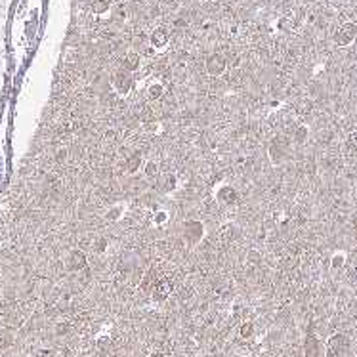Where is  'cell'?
<instances>
[{
	"label": "cell",
	"mask_w": 357,
	"mask_h": 357,
	"mask_svg": "<svg viewBox=\"0 0 357 357\" xmlns=\"http://www.w3.org/2000/svg\"><path fill=\"white\" fill-rule=\"evenodd\" d=\"M348 346H350V342L344 335L330 336L327 342V357H340L344 351L348 350Z\"/></svg>",
	"instance_id": "1"
},
{
	"label": "cell",
	"mask_w": 357,
	"mask_h": 357,
	"mask_svg": "<svg viewBox=\"0 0 357 357\" xmlns=\"http://www.w3.org/2000/svg\"><path fill=\"white\" fill-rule=\"evenodd\" d=\"M227 69V59L222 54H212L206 59V73L212 77H220L224 75V71Z\"/></svg>",
	"instance_id": "2"
},
{
	"label": "cell",
	"mask_w": 357,
	"mask_h": 357,
	"mask_svg": "<svg viewBox=\"0 0 357 357\" xmlns=\"http://www.w3.org/2000/svg\"><path fill=\"white\" fill-rule=\"evenodd\" d=\"M203 233H204V227L199 220H189V222H185V226H183V235H185V239L189 241V243H199V241L203 239Z\"/></svg>",
	"instance_id": "3"
},
{
	"label": "cell",
	"mask_w": 357,
	"mask_h": 357,
	"mask_svg": "<svg viewBox=\"0 0 357 357\" xmlns=\"http://www.w3.org/2000/svg\"><path fill=\"white\" fill-rule=\"evenodd\" d=\"M357 35V27L355 25H351V23H348V25H344L342 29L336 33V44L338 46H348V44L355 38Z\"/></svg>",
	"instance_id": "4"
},
{
	"label": "cell",
	"mask_w": 357,
	"mask_h": 357,
	"mask_svg": "<svg viewBox=\"0 0 357 357\" xmlns=\"http://www.w3.org/2000/svg\"><path fill=\"white\" fill-rule=\"evenodd\" d=\"M170 292H172V283L168 281V279H159L155 287L151 289V294H153L155 300H164L170 296Z\"/></svg>",
	"instance_id": "5"
},
{
	"label": "cell",
	"mask_w": 357,
	"mask_h": 357,
	"mask_svg": "<svg viewBox=\"0 0 357 357\" xmlns=\"http://www.w3.org/2000/svg\"><path fill=\"white\" fill-rule=\"evenodd\" d=\"M151 46L153 48H164L168 44V40H170V33H168V29H164V27H159V29H155L153 33H151Z\"/></svg>",
	"instance_id": "6"
},
{
	"label": "cell",
	"mask_w": 357,
	"mask_h": 357,
	"mask_svg": "<svg viewBox=\"0 0 357 357\" xmlns=\"http://www.w3.org/2000/svg\"><path fill=\"white\" fill-rule=\"evenodd\" d=\"M306 357H319L321 355V344L317 340V336H314L312 332L306 336Z\"/></svg>",
	"instance_id": "7"
},
{
	"label": "cell",
	"mask_w": 357,
	"mask_h": 357,
	"mask_svg": "<svg viewBox=\"0 0 357 357\" xmlns=\"http://www.w3.org/2000/svg\"><path fill=\"white\" fill-rule=\"evenodd\" d=\"M86 266V254L82 252V250H73L71 252V256H69V268L73 271H79V270H82Z\"/></svg>",
	"instance_id": "8"
},
{
	"label": "cell",
	"mask_w": 357,
	"mask_h": 357,
	"mask_svg": "<svg viewBox=\"0 0 357 357\" xmlns=\"http://www.w3.org/2000/svg\"><path fill=\"white\" fill-rule=\"evenodd\" d=\"M113 80H115V86H117V90L121 92V94H128V92H130L132 79L126 73H117Z\"/></svg>",
	"instance_id": "9"
},
{
	"label": "cell",
	"mask_w": 357,
	"mask_h": 357,
	"mask_svg": "<svg viewBox=\"0 0 357 357\" xmlns=\"http://www.w3.org/2000/svg\"><path fill=\"white\" fill-rule=\"evenodd\" d=\"M218 201L224 204H233L235 201H237V191H235L231 185H224V187L218 191Z\"/></svg>",
	"instance_id": "10"
},
{
	"label": "cell",
	"mask_w": 357,
	"mask_h": 357,
	"mask_svg": "<svg viewBox=\"0 0 357 357\" xmlns=\"http://www.w3.org/2000/svg\"><path fill=\"white\" fill-rule=\"evenodd\" d=\"M123 65L126 71H136V69L139 67V54H136V52H128L126 58H124V61H123Z\"/></svg>",
	"instance_id": "11"
},
{
	"label": "cell",
	"mask_w": 357,
	"mask_h": 357,
	"mask_svg": "<svg viewBox=\"0 0 357 357\" xmlns=\"http://www.w3.org/2000/svg\"><path fill=\"white\" fill-rule=\"evenodd\" d=\"M139 162H141V155L139 153H134L130 157V159L126 160V172H130V174H134L136 170L139 168Z\"/></svg>",
	"instance_id": "12"
},
{
	"label": "cell",
	"mask_w": 357,
	"mask_h": 357,
	"mask_svg": "<svg viewBox=\"0 0 357 357\" xmlns=\"http://www.w3.org/2000/svg\"><path fill=\"white\" fill-rule=\"evenodd\" d=\"M107 10H109V0H94V2H92V12H94L96 15L105 14Z\"/></svg>",
	"instance_id": "13"
},
{
	"label": "cell",
	"mask_w": 357,
	"mask_h": 357,
	"mask_svg": "<svg viewBox=\"0 0 357 357\" xmlns=\"http://www.w3.org/2000/svg\"><path fill=\"white\" fill-rule=\"evenodd\" d=\"M174 187H176V178L172 174L164 176L159 183V189H162V191H172Z\"/></svg>",
	"instance_id": "14"
},
{
	"label": "cell",
	"mask_w": 357,
	"mask_h": 357,
	"mask_svg": "<svg viewBox=\"0 0 357 357\" xmlns=\"http://www.w3.org/2000/svg\"><path fill=\"white\" fill-rule=\"evenodd\" d=\"M252 335H254V323L247 321V323H243V325L239 327V336H241V338H250Z\"/></svg>",
	"instance_id": "15"
},
{
	"label": "cell",
	"mask_w": 357,
	"mask_h": 357,
	"mask_svg": "<svg viewBox=\"0 0 357 357\" xmlns=\"http://www.w3.org/2000/svg\"><path fill=\"white\" fill-rule=\"evenodd\" d=\"M162 94H164L162 84H151V86H149V98H151V100H160Z\"/></svg>",
	"instance_id": "16"
},
{
	"label": "cell",
	"mask_w": 357,
	"mask_h": 357,
	"mask_svg": "<svg viewBox=\"0 0 357 357\" xmlns=\"http://www.w3.org/2000/svg\"><path fill=\"white\" fill-rule=\"evenodd\" d=\"M157 281H159V279H155V271H149L146 275V279H144V283H141V289H144V291H147V289L151 291Z\"/></svg>",
	"instance_id": "17"
},
{
	"label": "cell",
	"mask_w": 357,
	"mask_h": 357,
	"mask_svg": "<svg viewBox=\"0 0 357 357\" xmlns=\"http://www.w3.org/2000/svg\"><path fill=\"white\" fill-rule=\"evenodd\" d=\"M306 138H307V128H306V126H298V128H296V132H294V139H296L298 144H302Z\"/></svg>",
	"instance_id": "18"
},
{
	"label": "cell",
	"mask_w": 357,
	"mask_h": 357,
	"mask_svg": "<svg viewBox=\"0 0 357 357\" xmlns=\"http://www.w3.org/2000/svg\"><path fill=\"white\" fill-rule=\"evenodd\" d=\"M157 172H159V166H157L155 162H147V166H146V174L149 176V178H153V176H157Z\"/></svg>",
	"instance_id": "19"
},
{
	"label": "cell",
	"mask_w": 357,
	"mask_h": 357,
	"mask_svg": "<svg viewBox=\"0 0 357 357\" xmlns=\"http://www.w3.org/2000/svg\"><path fill=\"white\" fill-rule=\"evenodd\" d=\"M105 248H107V241H105V239H98V241H96L94 250L98 252V254H102Z\"/></svg>",
	"instance_id": "20"
},
{
	"label": "cell",
	"mask_w": 357,
	"mask_h": 357,
	"mask_svg": "<svg viewBox=\"0 0 357 357\" xmlns=\"http://www.w3.org/2000/svg\"><path fill=\"white\" fill-rule=\"evenodd\" d=\"M348 144H350L351 149H355V151H357V130H353L350 134V138H348Z\"/></svg>",
	"instance_id": "21"
},
{
	"label": "cell",
	"mask_w": 357,
	"mask_h": 357,
	"mask_svg": "<svg viewBox=\"0 0 357 357\" xmlns=\"http://www.w3.org/2000/svg\"><path fill=\"white\" fill-rule=\"evenodd\" d=\"M342 262H344V258H342V256H338V258H335V260H332V266H335V268H338V266H342Z\"/></svg>",
	"instance_id": "22"
},
{
	"label": "cell",
	"mask_w": 357,
	"mask_h": 357,
	"mask_svg": "<svg viewBox=\"0 0 357 357\" xmlns=\"http://www.w3.org/2000/svg\"><path fill=\"white\" fill-rule=\"evenodd\" d=\"M166 218V216H164V214H159V216H157V222H162V220Z\"/></svg>",
	"instance_id": "23"
}]
</instances>
